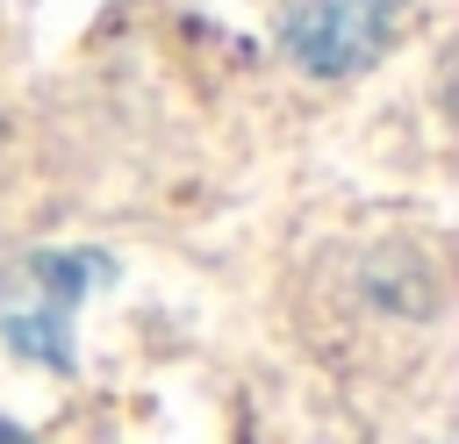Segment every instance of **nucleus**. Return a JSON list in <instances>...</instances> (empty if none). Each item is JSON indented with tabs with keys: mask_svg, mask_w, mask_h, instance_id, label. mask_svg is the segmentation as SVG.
Returning <instances> with one entry per match:
<instances>
[{
	"mask_svg": "<svg viewBox=\"0 0 459 444\" xmlns=\"http://www.w3.org/2000/svg\"><path fill=\"white\" fill-rule=\"evenodd\" d=\"M402 21V0H287L280 43L294 50L301 72L316 79H351L366 72Z\"/></svg>",
	"mask_w": 459,
	"mask_h": 444,
	"instance_id": "2",
	"label": "nucleus"
},
{
	"mask_svg": "<svg viewBox=\"0 0 459 444\" xmlns=\"http://www.w3.org/2000/svg\"><path fill=\"white\" fill-rule=\"evenodd\" d=\"M0 444H29V437H22V430H14V423H0Z\"/></svg>",
	"mask_w": 459,
	"mask_h": 444,
	"instance_id": "3",
	"label": "nucleus"
},
{
	"mask_svg": "<svg viewBox=\"0 0 459 444\" xmlns=\"http://www.w3.org/2000/svg\"><path fill=\"white\" fill-rule=\"evenodd\" d=\"M115 265L100 251H29L7 279H0V337L29 358V365H72V322L79 301L108 279Z\"/></svg>",
	"mask_w": 459,
	"mask_h": 444,
	"instance_id": "1",
	"label": "nucleus"
}]
</instances>
